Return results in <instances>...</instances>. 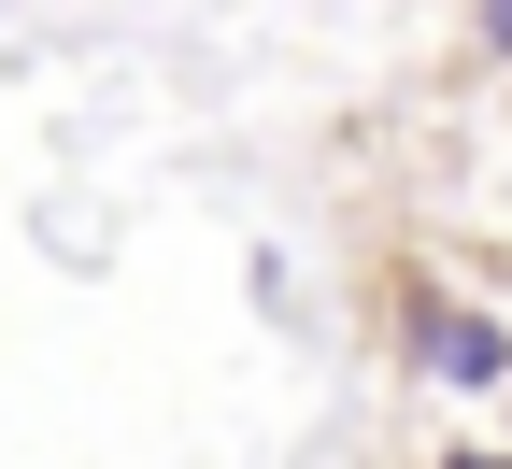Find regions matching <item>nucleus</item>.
<instances>
[{
  "instance_id": "1",
  "label": "nucleus",
  "mask_w": 512,
  "mask_h": 469,
  "mask_svg": "<svg viewBox=\"0 0 512 469\" xmlns=\"http://www.w3.org/2000/svg\"><path fill=\"white\" fill-rule=\"evenodd\" d=\"M413 370L456 384V398H484V384H512V327H484L456 299H413Z\"/></svg>"
},
{
  "instance_id": "2",
  "label": "nucleus",
  "mask_w": 512,
  "mask_h": 469,
  "mask_svg": "<svg viewBox=\"0 0 512 469\" xmlns=\"http://www.w3.org/2000/svg\"><path fill=\"white\" fill-rule=\"evenodd\" d=\"M484 57H512V0H484Z\"/></svg>"
},
{
  "instance_id": "3",
  "label": "nucleus",
  "mask_w": 512,
  "mask_h": 469,
  "mask_svg": "<svg viewBox=\"0 0 512 469\" xmlns=\"http://www.w3.org/2000/svg\"><path fill=\"white\" fill-rule=\"evenodd\" d=\"M456 469H512V455H456Z\"/></svg>"
}]
</instances>
